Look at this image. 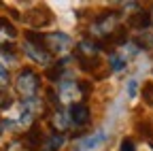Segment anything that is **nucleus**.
I'll return each instance as SVG.
<instances>
[{
  "label": "nucleus",
  "instance_id": "nucleus-21",
  "mask_svg": "<svg viewBox=\"0 0 153 151\" xmlns=\"http://www.w3.org/2000/svg\"><path fill=\"white\" fill-rule=\"evenodd\" d=\"M119 151H136V147H134V143H132L130 138H126V141H121Z\"/></svg>",
  "mask_w": 153,
  "mask_h": 151
},
{
  "label": "nucleus",
  "instance_id": "nucleus-23",
  "mask_svg": "<svg viewBox=\"0 0 153 151\" xmlns=\"http://www.w3.org/2000/svg\"><path fill=\"white\" fill-rule=\"evenodd\" d=\"M0 134H2V121H0Z\"/></svg>",
  "mask_w": 153,
  "mask_h": 151
},
{
  "label": "nucleus",
  "instance_id": "nucleus-19",
  "mask_svg": "<svg viewBox=\"0 0 153 151\" xmlns=\"http://www.w3.org/2000/svg\"><path fill=\"white\" fill-rule=\"evenodd\" d=\"M126 87H128V98L134 100V98H136V91H138V81L136 79H130L126 83Z\"/></svg>",
  "mask_w": 153,
  "mask_h": 151
},
{
  "label": "nucleus",
  "instance_id": "nucleus-9",
  "mask_svg": "<svg viewBox=\"0 0 153 151\" xmlns=\"http://www.w3.org/2000/svg\"><path fill=\"white\" fill-rule=\"evenodd\" d=\"M128 24H130V28H132V30L145 32V30H147V28L151 26V13H147V11H138V13L130 15Z\"/></svg>",
  "mask_w": 153,
  "mask_h": 151
},
{
  "label": "nucleus",
  "instance_id": "nucleus-14",
  "mask_svg": "<svg viewBox=\"0 0 153 151\" xmlns=\"http://www.w3.org/2000/svg\"><path fill=\"white\" fill-rule=\"evenodd\" d=\"M7 151H38V147H34L26 136L22 138V141H15V143H11L9 145V149Z\"/></svg>",
  "mask_w": 153,
  "mask_h": 151
},
{
  "label": "nucleus",
  "instance_id": "nucleus-4",
  "mask_svg": "<svg viewBox=\"0 0 153 151\" xmlns=\"http://www.w3.org/2000/svg\"><path fill=\"white\" fill-rule=\"evenodd\" d=\"M81 85L76 81L64 79V81H57V98H60L64 104H74V100L81 98Z\"/></svg>",
  "mask_w": 153,
  "mask_h": 151
},
{
  "label": "nucleus",
  "instance_id": "nucleus-8",
  "mask_svg": "<svg viewBox=\"0 0 153 151\" xmlns=\"http://www.w3.org/2000/svg\"><path fill=\"white\" fill-rule=\"evenodd\" d=\"M17 39V28L7 19V17H0V47H7Z\"/></svg>",
  "mask_w": 153,
  "mask_h": 151
},
{
  "label": "nucleus",
  "instance_id": "nucleus-10",
  "mask_svg": "<svg viewBox=\"0 0 153 151\" xmlns=\"http://www.w3.org/2000/svg\"><path fill=\"white\" fill-rule=\"evenodd\" d=\"M100 47L94 41H81L79 47H76V58H98Z\"/></svg>",
  "mask_w": 153,
  "mask_h": 151
},
{
  "label": "nucleus",
  "instance_id": "nucleus-15",
  "mask_svg": "<svg viewBox=\"0 0 153 151\" xmlns=\"http://www.w3.org/2000/svg\"><path fill=\"white\" fill-rule=\"evenodd\" d=\"M64 145V134H51L45 143V151H57Z\"/></svg>",
  "mask_w": 153,
  "mask_h": 151
},
{
  "label": "nucleus",
  "instance_id": "nucleus-16",
  "mask_svg": "<svg viewBox=\"0 0 153 151\" xmlns=\"http://www.w3.org/2000/svg\"><path fill=\"white\" fill-rule=\"evenodd\" d=\"M126 64H128V62H126L123 58H119V55L115 53V51L108 55V66H111V70H113V72H119V70H123V66H126Z\"/></svg>",
  "mask_w": 153,
  "mask_h": 151
},
{
  "label": "nucleus",
  "instance_id": "nucleus-17",
  "mask_svg": "<svg viewBox=\"0 0 153 151\" xmlns=\"http://www.w3.org/2000/svg\"><path fill=\"white\" fill-rule=\"evenodd\" d=\"M76 62H79L81 64V68L83 70H96V68H98L100 66V62H98V58H76Z\"/></svg>",
  "mask_w": 153,
  "mask_h": 151
},
{
  "label": "nucleus",
  "instance_id": "nucleus-3",
  "mask_svg": "<svg viewBox=\"0 0 153 151\" xmlns=\"http://www.w3.org/2000/svg\"><path fill=\"white\" fill-rule=\"evenodd\" d=\"M38 87H41V77H38L34 70L26 68L24 72L17 74V79H15V89L19 91V96H22L24 100H26V98H34L36 91H38Z\"/></svg>",
  "mask_w": 153,
  "mask_h": 151
},
{
  "label": "nucleus",
  "instance_id": "nucleus-2",
  "mask_svg": "<svg viewBox=\"0 0 153 151\" xmlns=\"http://www.w3.org/2000/svg\"><path fill=\"white\" fill-rule=\"evenodd\" d=\"M117 24H119V17L117 13H102L98 19H96L89 28L94 39H100V41H108L111 36L117 32Z\"/></svg>",
  "mask_w": 153,
  "mask_h": 151
},
{
  "label": "nucleus",
  "instance_id": "nucleus-13",
  "mask_svg": "<svg viewBox=\"0 0 153 151\" xmlns=\"http://www.w3.org/2000/svg\"><path fill=\"white\" fill-rule=\"evenodd\" d=\"M51 123H53V128H55L57 132H66V130L72 126L70 119H68V113H64V111H55L53 117H51Z\"/></svg>",
  "mask_w": 153,
  "mask_h": 151
},
{
  "label": "nucleus",
  "instance_id": "nucleus-12",
  "mask_svg": "<svg viewBox=\"0 0 153 151\" xmlns=\"http://www.w3.org/2000/svg\"><path fill=\"white\" fill-rule=\"evenodd\" d=\"M138 51H140V45H138L136 41H126L123 45H119V51H115V53H117L119 58H123V60L128 62L130 58L138 55Z\"/></svg>",
  "mask_w": 153,
  "mask_h": 151
},
{
  "label": "nucleus",
  "instance_id": "nucleus-11",
  "mask_svg": "<svg viewBox=\"0 0 153 151\" xmlns=\"http://www.w3.org/2000/svg\"><path fill=\"white\" fill-rule=\"evenodd\" d=\"M22 111L30 113V115L34 117V115H41V113L45 111V104H43V100L38 98V96H34V98H26V100H22Z\"/></svg>",
  "mask_w": 153,
  "mask_h": 151
},
{
  "label": "nucleus",
  "instance_id": "nucleus-20",
  "mask_svg": "<svg viewBox=\"0 0 153 151\" xmlns=\"http://www.w3.org/2000/svg\"><path fill=\"white\" fill-rule=\"evenodd\" d=\"M9 85V70H7V66L0 62V87H7Z\"/></svg>",
  "mask_w": 153,
  "mask_h": 151
},
{
  "label": "nucleus",
  "instance_id": "nucleus-1",
  "mask_svg": "<svg viewBox=\"0 0 153 151\" xmlns=\"http://www.w3.org/2000/svg\"><path fill=\"white\" fill-rule=\"evenodd\" d=\"M28 41H32V43H38L49 55H53V53H57V55H62V53H66L70 47H72V39L68 34H64V32H47V34H28L26 36Z\"/></svg>",
  "mask_w": 153,
  "mask_h": 151
},
{
  "label": "nucleus",
  "instance_id": "nucleus-7",
  "mask_svg": "<svg viewBox=\"0 0 153 151\" xmlns=\"http://www.w3.org/2000/svg\"><path fill=\"white\" fill-rule=\"evenodd\" d=\"M68 119L74 126H85L89 121V106L85 102H74L68 111Z\"/></svg>",
  "mask_w": 153,
  "mask_h": 151
},
{
  "label": "nucleus",
  "instance_id": "nucleus-6",
  "mask_svg": "<svg viewBox=\"0 0 153 151\" xmlns=\"http://www.w3.org/2000/svg\"><path fill=\"white\" fill-rule=\"evenodd\" d=\"M106 141V132L104 130H98L94 132V134H87L85 138L79 141V145H76V151H96L98 147H102Z\"/></svg>",
  "mask_w": 153,
  "mask_h": 151
},
{
  "label": "nucleus",
  "instance_id": "nucleus-5",
  "mask_svg": "<svg viewBox=\"0 0 153 151\" xmlns=\"http://www.w3.org/2000/svg\"><path fill=\"white\" fill-rule=\"evenodd\" d=\"M24 53L28 55V58L32 60V62H36V64H41V66H51V62H53V58L51 55L38 45V43H32V41H24Z\"/></svg>",
  "mask_w": 153,
  "mask_h": 151
},
{
  "label": "nucleus",
  "instance_id": "nucleus-18",
  "mask_svg": "<svg viewBox=\"0 0 153 151\" xmlns=\"http://www.w3.org/2000/svg\"><path fill=\"white\" fill-rule=\"evenodd\" d=\"M11 104H13L11 94L7 91V87H0V109H9Z\"/></svg>",
  "mask_w": 153,
  "mask_h": 151
},
{
  "label": "nucleus",
  "instance_id": "nucleus-22",
  "mask_svg": "<svg viewBox=\"0 0 153 151\" xmlns=\"http://www.w3.org/2000/svg\"><path fill=\"white\" fill-rule=\"evenodd\" d=\"M145 98H147V102L151 104V100H153V85H147V87H145Z\"/></svg>",
  "mask_w": 153,
  "mask_h": 151
}]
</instances>
